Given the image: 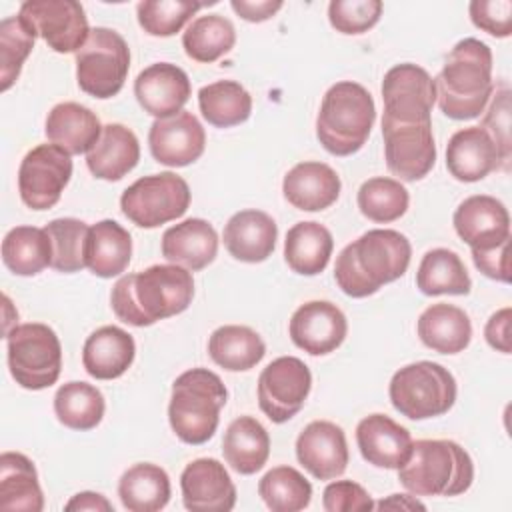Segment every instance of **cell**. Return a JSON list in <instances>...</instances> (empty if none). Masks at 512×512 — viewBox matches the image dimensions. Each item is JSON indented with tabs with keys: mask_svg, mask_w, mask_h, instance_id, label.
Returning <instances> with one entry per match:
<instances>
[{
	"mask_svg": "<svg viewBox=\"0 0 512 512\" xmlns=\"http://www.w3.org/2000/svg\"><path fill=\"white\" fill-rule=\"evenodd\" d=\"M194 298L190 270L178 264H154L122 276L110 294L114 314L130 326H152L184 312Z\"/></svg>",
	"mask_w": 512,
	"mask_h": 512,
	"instance_id": "1",
	"label": "cell"
},
{
	"mask_svg": "<svg viewBox=\"0 0 512 512\" xmlns=\"http://www.w3.org/2000/svg\"><path fill=\"white\" fill-rule=\"evenodd\" d=\"M410 256L412 246L398 230H368L338 254L334 278L346 296L366 298L404 276Z\"/></svg>",
	"mask_w": 512,
	"mask_h": 512,
	"instance_id": "2",
	"label": "cell"
},
{
	"mask_svg": "<svg viewBox=\"0 0 512 512\" xmlns=\"http://www.w3.org/2000/svg\"><path fill=\"white\" fill-rule=\"evenodd\" d=\"M434 88L438 106L448 118H478L494 90L490 48L476 38L460 40L434 78Z\"/></svg>",
	"mask_w": 512,
	"mask_h": 512,
	"instance_id": "3",
	"label": "cell"
},
{
	"mask_svg": "<svg viewBox=\"0 0 512 512\" xmlns=\"http://www.w3.org/2000/svg\"><path fill=\"white\" fill-rule=\"evenodd\" d=\"M398 480L414 496H458L472 486L474 464L454 440H416Z\"/></svg>",
	"mask_w": 512,
	"mask_h": 512,
	"instance_id": "4",
	"label": "cell"
},
{
	"mask_svg": "<svg viewBox=\"0 0 512 512\" xmlns=\"http://www.w3.org/2000/svg\"><path fill=\"white\" fill-rule=\"evenodd\" d=\"M376 106L372 94L358 82H336L322 98L316 118V136L334 156L358 152L374 126Z\"/></svg>",
	"mask_w": 512,
	"mask_h": 512,
	"instance_id": "5",
	"label": "cell"
},
{
	"mask_svg": "<svg viewBox=\"0 0 512 512\" xmlns=\"http://www.w3.org/2000/svg\"><path fill=\"white\" fill-rule=\"evenodd\" d=\"M228 398L218 374L208 368H190L172 384L168 420L174 434L192 446L208 442L220 420V410Z\"/></svg>",
	"mask_w": 512,
	"mask_h": 512,
	"instance_id": "6",
	"label": "cell"
},
{
	"mask_svg": "<svg viewBox=\"0 0 512 512\" xmlns=\"http://www.w3.org/2000/svg\"><path fill=\"white\" fill-rule=\"evenodd\" d=\"M392 406L410 420L446 414L456 402V380L438 362L420 360L400 368L390 380Z\"/></svg>",
	"mask_w": 512,
	"mask_h": 512,
	"instance_id": "7",
	"label": "cell"
},
{
	"mask_svg": "<svg viewBox=\"0 0 512 512\" xmlns=\"http://www.w3.org/2000/svg\"><path fill=\"white\" fill-rule=\"evenodd\" d=\"M8 368L16 384L26 390H44L56 384L62 370V346L56 332L40 322L8 330Z\"/></svg>",
	"mask_w": 512,
	"mask_h": 512,
	"instance_id": "8",
	"label": "cell"
},
{
	"mask_svg": "<svg viewBox=\"0 0 512 512\" xmlns=\"http://www.w3.org/2000/svg\"><path fill=\"white\" fill-rule=\"evenodd\" d=\"M130 70V48L110 28H92L84 46L76 52V80L86 94L106 100L116 96Z\"/></svg>",
	"mask_w": 512,
	"mask_h": 512,
	"instance_id": "9",
	"label": "cell"
},
{
	"mask_svg": "<svg viewBox=\"0 0 512 512\" xmlns=\"http://www.w3.org/2000/svg\"><path fill=\"white\" fill-rule=\"evenodd\" d=\"M190 188L174 172L138 178L120 196L122 214L140 228H156L184 216L190 206Z\"/></svg>",
	"mask_w": 512,
	"mask_h": 512,
	"instance_id": "10",
	"label": "cell"
},
{
	"mask_svg": "<svg viewBox=\"0 0 512 512\" xmlns=\"http://www.w3.org/2000/svg\"><path fill=\"white\" fill-rule=\"evenodd\" d=\"M18 16L54 52H78L90 36L88 18L76 0H28Z\"/></svg>",
	"mask_w": 512,
	"mask_h": 512,
	"instance_id": "11",
	"label": "cell"
},
{
	"mask_svg": "<svg viewBox=\"0 0 512 512\" xmlns=\"http://www.w3.org/2000/svg\"><path fill=\"white\" fill-rule=\"evenodd\" d=\"M70 176V154L56 144H40L32 148L20 162V198L32 210H48L60 200Z\"/></svg>",
	"mask_w": 512,
	"mask_h": 512,
	"instance_id": "12",
	"label": "cell"
},
{
	"mask_svg": "<svg viewBox=\"0 0 512 512\" xmlns=\"http://www.w3.org/2000/svg\"><path fill=\"white\" fill-rule=\"evenodd\" d=\"M312 388L308 366L296 356H280L272 360L258 378L260 410L276 424L296 416Z\"/></svg>",
	"mask_w": 512,
	"mask_h": 512,
	"instance_id": "13",
	"label": "cell"
},
{
	"mask_svg": "<svg viewBox=\"0 0 512 512\" xmlns=\"http://www.w3.org/2000/svg\"><path fill=\"white\" fill-rule=\"evenodd\" d=\"M384 120L416 124L430 122V112L436 102L432 76L416 64H396L382 80Z\"/></svg>",
	"mask_w": 512,
	"mask_h": 512,
	"instance_id": "14",
	"label": "cell"
},
{
	"mask_svg": "<svg viewBox=\"0 0 512 512\" xmlns=\"http://www.w3.org/2000/svg\"><path fill=\"white\" fill-rule=\"evenodd\" d=\"M384 158L388 170L404 182L424 178L436 162L432 120L402 124L382 118Z\"/></svg>",
	"mask_w": 512,
	"mask_h": 512,
	"instance_id": "15",
	"label": "cell"
},
{
	"mask_svg": "<svg viewBox=\"0 0 512 512\" xmlns=\"http://www.w3.org/2000/svg\"><path fill=\"white\" fill-rule=\"evenodd\" d=\"M148 146L156 162L182 168L202 156L206 132L192 112L182 110L170 118H158L152 122Z\"/></svg>",
	"mask_w": 512,
	"mask_h": 512,
	"instance_id": "16",
	"label": "cell"
},
{
	"mask_svg": "<svg viewBox=\"0 0 512 512\" xmlns=\"http://www.w3.org/2000/svg\"><path fill=\"white\" fill-rule=\"evenodd\" d=\"M288 332L300 350L312 356H322L334 352L344 342L348 322L336 304L312 300L292 314Z\"/></svg>",
	"mask_w": 512,
	"mask_h": 512,
	"instance_id": "17",
	"label": "cell"
},
{
	"mask_svg": "<svg viewBox=\"0 0 512 512\" xmlns=\"http://www.w3.org/2000/svg\"><path fill=\"white\" fill-rule=\"evenodd\" d=\"M184 506L192 512H228L236 504V486L216 458L186 464L180 476Z\"/></svg>",
	"mask_w": 512,
	"mask_h": 512,
	"instance_id": "18",
	"label": "cell"
},
{
	"mask_svg": "<svg viewBox=\"0 0 512 512\" xmlns=\"http://www.w3.org/2000/svg\"><path fill=\"white\" fill-rule=\"evenodd\" d=\"M296 458L318 480L342 476L350 458L344 430L328 420L310 422L298 434Z\"/></svg>",
	"mask_w": 512,
	"mask_h": 512,
	"instance_id": "19",
	"label": "cell"
},
{
	"mask_svg": "<svg viewBox=\"0 0 512 512\" xmlns=\"http://www.w3.org/2000/svg\"><path fill=\"white\" fill-rule=\"evenodd\" d=\"M190 94L192 86L188 74L170 62L150 64L134 80L138 104L156 120L182 112Z\"/></svg>",
	"mask_w": 512,
	"mask_h": 512,
	"instance_id": "20",
	"label": "cell"
},
{
	"mask_svg": "<svg viewBox=\"0 0 512 512\" xmlns=\"http://www.w3.org/2000/svg\"><path fill=\"white\" fill-rule=\"evenodd\" d=\"M454 228L472 250H484L510 238V216L494 196L476 194L456 208Z\"/></svg>",
	"mask_w": 512,
	"mask_h": 512,
	"instance_id": "21",
	"label": "cell"
},
{
	"mask_svg": "<svg viewBox=\"0 0 512 512\" xmlns=\"http://www.w3.org/2000/svg\"><path fill=\"white\" fill-rule=\"evenodd\" d=\"M356 444L368 464L388 470H398L412 452L410 432L386 414L362 418L356 426Z\"/></svg>",
	"mask_w": 512,
	"mask_h": 512,
	"instance_id": "22",
	"label": "cell"
},
{
	"mask_svg": "<svg viewBox=\"0 0 512 512\" xmlns=\"http://www.w3.org/2000/svg\"><path fill=\"white\" fill-rule=\"evenodd\" d=\"M500 166V152L482 126L454 132L446 146V168L460 182H478Z\"/></svg>",
	"mask_w": 512,
	"mask_h": 512,
	"instance_id": "23",
	"label": "cell"
},
{
	"mask_svg": "<svg viewBox=\"0 0 512 512\" xmlns=\"http://www.w3.org/2000/svg\"><path fill=\"white\" fill-rule=\"evenodd\" d=\"M340 176L324 162H300L288 170L282 182L284 198L298 210L318 212L340 196Z\"/></svg>",
	"mask_w": 512,
	"mask_h": 512,
	"instance_id": "24",
	"label": "cell"
},
{
	"mask_svg": "<svg viewBox=\"0 0 512 512\" xmlns=\"http://www.w3.org/2000/svg\"><path fill=\"white\" fill-rule=\"evenodd\" d=\"M218 252V234L202 218H188L170 226L162 234V256L186 270L198 272L214 262Z\"/></svg>",
	"mask_w": 512,
	"mask_h": 512,
	"instance_id": "25",
	"label": "cell"
},
{
	"mask_svg": "<svg viewBox=\"0 0 512 512\" xmlns=\"http://www.w3.org/2000/svg\"><path fill=\"white\" fill-rule=\"evenodd\" d=\"M278 226L262 210H240L224 226V246L240 262H264L276 246Z\"/></svg>",
	"mask_w": 512,
	"mask_h": 512,
	"instance_id": "26",
	"label": "cell"
},
{
	"mask_svg": "<svg viewBox=\"0 0 512 512\" xmlns=\"http://www.w3.org/2000/svg\"><path fill=\"white\" fill-rule=\"evenodd\" d=\"M134 338L118 326H102L94 330L82 348V364L96 380L120 378L134 362Z\"/></svg>",
	"mask_w": 512,
	"mask_h": 512,
	"instance_id": "27",
	"label": "cell"
},
{
	"mask_svg": "<svg viewBox=\"0 0 512 512\" xmlns=\"http://www.w3.org/2000/svg\"><path fill=\"white\" fill-rule=\"evenodd\" d=\"M102 128L104 126L90 108L78 102H62L48 112L44 132L50 144L60 146L72 156L88 154L98 142Z\"/></svg>",
	"mask_w": 512,
	"mask_h": 512,
	"instance_id": "28",
	"label": "cell"
},
{
	"mask_svg": "<svg viewBox=\"0 0 512 512\" xmlns=\"http://www.w3.org/2000/svg\"><path fill=\"white\" fill-rule=\"evenodd\" d=\"M140 160V144L136 134L124 124H106L98 142L86 154L88 170L108 182L124 178Z\"/></svg>",
	"mask_w": 512,
	"mask_h": 512,
	"instance_id": "29",
	"label": "cell"
},
{
	"mask_svg": "<svg viewBox=\"0 0 512 512\" xmlns=\"http://www.w3.org/2000/svg\"><path fill=\"white\" fill-rule=\"evenodd\" d=\"M418 336L434 352L458 354L472 340V324L462 308L440 302L420 314Z\"/></svg>",
	"mask_w": 512,
	"mask_h": 512,
	"instance_id": "30",
	"label": "cell"
},
{
	"mask_svg": "<svg viewBox=\"0 0 512 512\" xmlns=\"http://www.w3.org/2000/svg\"><path fill=\"white\" fill-rule=\"evenodd\" d=\"M0 508L16 512H42L44 508L34 462L20 452L0 456Z\"/></svg>",
	"mask_w": 512,
	"mask_h": 512,
	"instance_id": "31",
	"label": "cell"
},
{
	"mask_svg": "<svg viewBox=\"0 0 512 512\" xmlns=\"http://www.w3.org/2000/svg\"><path fill=\"white\" fill-rule=\"evenodd\" d=\"M222 452L232 470L250 476L266 464L270 456V436L256 418L240 416L226 428Z\"/></svg>",
	"mask_w": 512,
	"mask_h": 512,
	"instance_id": "32",
	"label": "cell"
},
{
	"mask_svg": "<svg viewBox=\"0 0 512 512\" xmlns=\"http://www.w3.org/2000/svg\"><path fill=\"white\" fill-rule=\"evenodd\" d=\"M334 240L326 226L320 222L294 224L284 240L286 264L302 276L320 274L332 256Z\"/></svg>",
	"mask_w": 512,
	"mask_h": 512,
	"instance_id": "33",
	"label": "cell"
},
{
	"mask_svg": "<svg viewBox=\"0 0 512 512\" xmlns=\"http://www.w3.org/2000/svg\"><path fill=\"white\" fill-rule=\"evenodd\" d=\"M132 256V238L116 220H100L90 226L86 262L92 274L112 278L122 274Z\"/></svg>",
	"mask_w": 512,
	"mask_h": 512,
	"instance_id": "34",
	"label": "cell"
},
{
	"mask_svg": "<svg viewBox=\"0 0 512 512\" xmlns=\"http://www.w3.org/2000/svg\"><path fill=\"white\" fill-rule=\"evenodd\" d=\"M208 354L220 368L244 372L254 368L264 358L266 344L252 328L226 324L210 334Z\"/></svg>",
	"mask_w": 512,
	"mask_h": 512,
	"instance_id": "35",
	"label": "cell"
},
{
	"mask_svg": "<svg viewBox=\"0 0 512 512\" xmlns=\"http://www.w3.org/2000/svg\"><path fill=\"white\" fill-rule=\"evenodd\" d=\"M118 496L130 512H156L170 500V478L164 468L142 462L128 468L118 482Z\"/></svg>",
	"mask_w": 512,
	"mask_h": 512,
	"instance_id": "36",
	"label": "cell"
},
{
	"mask_svg": "<svg viewBox=\"0 0 512 512\" xmlns=\"http://www.w3.org/2000/svg\"><path fill=\"white\" fill-rule=\"evenodd\" d=\"M2 262L16 276H36L52 266V240L46 228H12L2 240Z\"/></svg>",
	"mask_w": 512,
	"mask_h": 512,
	"instance_id": "37",
	"label": "cell"
},
{
	"mask_svg": "<svg viewBox=\"0 0 512 512\" xmlns=\"http://www.w3.org/2000/svg\"><path fill=\"white\" fill-rule=\"evenodd\" d=\"M416 286L426 296H464L470 292L472 280L462 258L456 252L448 248H434L422 256L416 272Z\"/></svg>",
	"mask_w": 512,
	"mask_h": 512,
	"instance_id": "38",
	"label": "cell"
},
{
	"mask_svg": "<svg viewBox=\"0 0 512 512\" xmlns=\"http://www.w3.org/2000/svg\"><path fill=\"white\" fill-rule=\"evenodd\" d=\"M198 106L208 124L230 128L250 118L252 96L236 80H218L198 90Z\"/></svg>",
	"mask_w": 512,
	"mask_h": 512,
	"instance_id": "39",
	"label": "cell"
},
{
	"mask_svg": "<svg viewBox=\"0 0 512 512\" xmlns=\"http://www.w3.org/2000/svg\"><path fill=\"white\" fill-rule=\"evenodd\" d=\"M236 44V30L232 22L220 14L198 16L182 34V46L188 58L210 64L228 54Z\"/></svg>",
	"mask_w": 512,
	"mask_h": 512,
	"instance_id": "40",
	"label": "cell"
},
{
	"mask_svg": "<svg viewBox=\"0 0 512 512\" xmlns=\"http://www.w3.org/2000/svg\"><path fill=\"white\" fill-rule=\"evenodd\" d=\"M104 396L88 382H66L56 390V418L72 430H92L104 416Z\"/></svg>",
	"mask_w": 512,
	"mask_h": 512,
	"instance_id": "41",
	"label": "cell"
},
{
	"mask_svg": "<svg viewBox=\"0 0 512 512\" xmlns=\"http://www.w3.org/2000/svg\"><path fill=\"white\" fill-rule=\"evenodd\" d=\"M258 494L272 512H298L312 500V484L292 466H276L258 482Z\"/></svg>",
	"mask_w": 512,
	"mask_h": 512,
	"instance_id": "42",
	"label": "cell"
},
{
	"mask_svg": "<svg viewBox=\"0 0 512 512\" xmlns=\"http://www.w3.org/2000/svg\"><path fill=\"white\" fill-rule=\"evenodd\" d=\"M46 232L52 240V268L64 274L80 272L88 268L86 248L90 226L76 218H56L46 224Z\"/></svg>",
	"mask_w": 512,
	"mask_h": 512,
	"instance_id": "43",
	"label": "cell"
},
{
	"mask_svg": "<svg viewBox=\"0 0 512 512\" xmlns=\"http://www.w3.org/2000/svg\"><path fill=\"white\" fill-rule=\"evenodd\" d=\"M408 190L400 180L376 176L366 180L358 190V208L372 222H394L408 210Z\"/></svg>",
	"mask_w": 512,
	"mask_h": 512,
	"instance_id": "44",
	"label": "cell"
},
{
	"mask_svg": "<svg viewBox=\"0 0 512 512\" xmlns=\"http://www.w3.org/2000/svg\"><path fill=\"white\" fill-rule=\"evenodd\" d=\"M36 34L20 16L0 22V88L6 92L20 76L22 64L34 48Z\"/></svg>",
	"mask_w": 512,
	"mask_h": 512,
	"instance_id": "45",
	"label": "cell"
},
{
	"mask_svg": "<svg viewBox=\"0 0 512 512\" xmlns=\"http://www.w3.org/2000/svg\"><path fill=\"white\" fill-rule=\"evenodd\" d=\"M202 6L188 0H144L136 6V16L150 36H174Z\"/></svg>",
	"mask_w": 512,
	"mask_h": 512,
	"instance_id": "46",
	"label": "cell"
},
{
	"mask_svg": "<svg viewBox=\"0 0 512 512\" xmlns=\"http://www.w3.org/2000/svg\"><path fill=\"white\" fill-rule=\"evenodd\" d=\"M382 14L380 0H332L328 4V20L336 32L362 34L370 30Z\"/></svg>",
	"mask_w": 512,
	"mask_h": 512,
	"instance_id": "47",
	"label": "cell"
},
{
	"mask_svg": "<svg viewBox=\"0 0 512 512\" xmlns=\"http://www.w3.org/2000/svg\"><path fill=\"white\" fill-rule=\"evenodd\" d=\"M470 20L476 28L496 38L512 34V2L510 0H472Z\"/></svg>",
	"mask_w": 512,
	"mask_h": 512,
	"instance_id": "48",
	"label": "cell"
},
{
	"mask_svg": "<svg viewBox=\"0 0 512 512\" xmlns=\"http://www.w3.org/2000/svg\"><path fill=\"white\" fill-rule=\"evenodd\" d=\"M482 128L494 140V144L500 152V162L508 168L512 146H510V92L506 88L496 92V96L484 116Z\"/></svg>",
	"mask_w": 512,
	"mask_h": 512,
	"instance_id": "49",
	"label": "cell"
},
{
	"mask_svg": "<svg viewBox=\"0 0 512 512\" xmlns=\"http://www.w3.org/2000/svg\"><path fill=\"white\" fill-rule=\"evenodd\" d=\"M322 506L328 512H364L372 510L370 494L352 480H336L324 488Z\"/></svg>",
	"mask_w": 512,
	"mask_h": 512,
	"instance_id": "50",
	"label": "cell"
},
{
	"mask_svg": "<svg viewBox=\"0 0 512 512\" xmlns=\"http://www.w3.org/2000/svg\"><path fill=\"white\" fill-rule=\"evenodd\" d=\"M510 238L484 250H472L474 266L488 278L498 282H510V262H508Z\"/></svg>",
	"mask_w": 512,
	"mask_h": 512,
	"instance_id": "51",
	"label": "cell"
},
{
	"mask_svg": "<svg viewBox=\"0 0 512 512\" xmlns=\"http://www.w3.org/2000/svg\"><path fill=\"white\" fill-rule=\"evenodd\" d=\"M510 308H502L498 312H494L484 328V336L486 342L504 354H510Z\"/></svg>",
	"mask_w": 512,
	"mask_h": 512,
	"instance_id": "52",
	"label": "cell"
},
{
	"mask_svg": "<svg viewBox=\"0 0 512 512\" xmlns=\"http://www.w3.org/2000/svg\"><path fill=\"white\" fill-rule=\"evenodd\" d=\"M232 10L248 20V22H264L268 18H272L280 8H282V2L280 0H232L230 2Z\"/></svg>",
	"mask_w": 512,
	"mask_h": 512,
	"instance_id": "53",
	"label": "cell"
},
{
	"mask_svg": "<svg viewBox=\"0 0 512 512\" xmlns=\"http://www.w3.org/2000/svg\"><path fill=\"white\" fill-rule=\"evenodd\" d=\"M64 510H90V512H112V504L106 500V496L98 492H78L68 500Z\"/></svg>",
	"mask_w": 512,
	"mask_h": 512,
	"instance_id": "54",
	"label": "cell"
},
{
	"mask_svg": "<svg viewBox=\"0 0 512 512\" xmlns=\"http://www.w3.org/2000/svg\"><path fill=\"white\" fill-rule=\"evenodd\" d=\"M378 508H392V510H398V508H404V510H424L426 506L422 502H418L416 498L408 496V494H392L390 498L378 502Z\"/></svg>",
	"mask_w": 512,
	"mask_h": 512,
	"instance_id": "55",
	"label": "cell"
}]
</instances>
